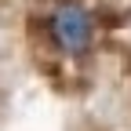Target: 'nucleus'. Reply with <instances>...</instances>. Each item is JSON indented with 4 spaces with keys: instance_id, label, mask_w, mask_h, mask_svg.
<instances>
[{
    "instance_id": "1",
    "label": "nucleus",
    "mask_w": 131,
    "mask_h": 131,
    "mask_svg": "<svg viewBox=\"0 0 131 131\" xmlns=\"http://www.w3.org/2000/svg\"><path fill=\"white\" fill-rule=\"evenodd\" d=\"M47 37L62 55H88L95 44V22L91 11L77 0H62V4L47 15Z\"/></svg>"
}]
</instances>
